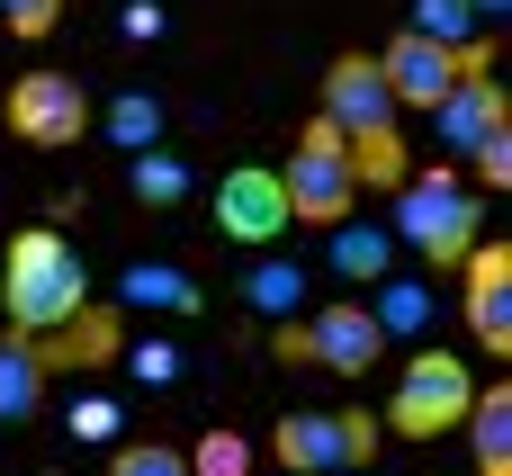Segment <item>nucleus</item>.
<instances>
[{"mask_svg": "<svg viewBox=\"0 0 512 476\" xmlns=\"http://www.w3.org/2000/svg\"><path fill=\"white\" fill-rule=\"evenodd\" d=\"M468 171H477V189H512V135L477 144V153H468Z\"/></svg>", "mask_w": 512, "mask_h": 476, "instance_id": "c85d7f7f", "label": "nucleus"}, {"mask_svg": "<svg viewBox=\"0 0 512 476\" xmlns=\"http://www.w3.org/2000/svg\"><path fill=\"white\" fill-rule=\"evenodd\" d=\"M414 36H432V45H468L477 36V9L468 0H414V18H405Z\"/></svg>", "mask_w": 512, "mask_h": 476, "instance_id": "b1692460", "label": "nucleus"}, {"mask_svg": "<svg viewBox=\"0 0 512 476\" xmlns=\"http://www.w3.org/2000/svg\"><path fill=\"white\" fill-rule=\"evenodd\" d=\"M432 315H441V279H378V306H369V324L387 333V342H423L432 333Z\"/></svg>", "mask_w": 512, "mask_h": 476, "instance_id": "dca6fc26", "label": "nucleus"}, {"mask_svg": "<svg viewBox=\"0 0 512 476\" xmlns=\"http://www.w3.org/2000/svg\"><path fill=\"white\" fill-rule=\"evenodd\" d=\"M27 342H36V360H45V378H54V369H108V360L126 351V315L90 297L81 315H63L54 333H27Z\"/></svg>", "mask_w": 512, "mask_h": 476, "instance_id": "ddd939ff", "label": "nucleus"}, {"mask_svg": "<svg viewBox=\"0 0 512 476\" xmlns=\"http://www.w3.org/2000/svg\"><path fill=\"white\" fill-rule=\"evenodd\" d=\"M0 117H9V135H18V144L63 153V144H81V135H90V90H81L72 72H18V81H9V99H0Z\"/></svg>", "mask_w": 512, "mask_h": 476, "instance_id": "0eeeda50", "label": "nucleus"}, {"mask_svg": "<svg viewBox=\"0 0 512 476\" xmlns=\"http://www.w3.org/2000/svg\"><path fill=\"white\" fill-rule=\"evenodd\" d=\"M459 432H468V450H477V476H512V387L504 378L468 396Z\"/></svg>", "mask_w": 512, "mask_h": 476, "instance_id": "2eb2a0df", "label": "nucleus"}, {"mask_svg": "<svg viewBox=\"0 0 512 476\" xmlns=\"http://www.w3.org/2000/svg\"><path fill=\"white\" fill-rule=\"evenodd\" d=\"M117 360H126L144 387H171V378H180V342H162V333H153V342H135V351H117Z\"/></svg>", "mask_w": 512, "mask_h": 476, "instance_id": "bb28decb", "label": "nucleus"}, {"mask_svg": "<svg viewBox=\"0 0 512 476\" xmlns=\"http://www.w3.org/2000/svg\"><path fill=\"white\" fill-rule=\"evenodd\" d=\"M126 306H162V315H198L207 297H198V279H189L180 261H135V270H126Z\"/></svg>", "mask_w": 512, "mask_h": 476, "instance_id": "412c9836", "label": "nucleus"}, {"mask_svg": "<svg viewBox=\"0 0 512 476\" xmlns=\"http://www.w3.org/2000/svg\"><path fill=\"white\" fill-rule=\"evenodd\" d=\"M468 72H495V36H468V45H432V36H387L378 45V81H387V99L396 108H432V99H450V81H468Z\"/></svg>", "mask_w": 512, "mask_h": 476, "instance_id": "7ed1b4c3", "label": "nucleus"}, {"mask_svg": "<svg viewBox=\"0 0 512 476\" xmlns=\"http://www.w3.org/2000/svg\"><path fill=\"white\" fill-rule=\"evenodd\" d=\"M99 135H108L117 153H153V144H162V99L126 81V90H117V99L99 108Z\"/></svg>", "mask_w": 512, "mask_h": 476, "instance_id": "aec40b11", "label": "nucleus"}, {"mask_svg": "<svg viewBox=\"0 0 512 476\" xmlns=\"http://www.w3.org/2000/svg\"><path fill=\"white\" fill-rule=\"evenodd\" d=\"M432 126H441L450 162H468L477 144L512 135V99H504V81H495V72H468V81H450V99H432Z\"/></svg>", "mask_w": 512, "mask_h": 476, "instance_id": "9d476101", "label": "nucleus"}, {"mask_svg": "<svg viewBox=\"0 0 512 476\" xmlns=\"http://www.w3.org/2000/svg\"><path fill=\"white\" fill-rule=\"evenodd\" d=\"M81 306H90V261L72 252V234H54V225L9 234V252H0V315H9V333H54Z\"/></svg>", "mask_w": 512, "mask_h": 476, "instance_id": "f257e3e1", "label": "nucleus"}, {"mask_svg": "<svg viewBox=\"0 0 512 476\" xmlns=\"http://www.w3.org/2000/svg\"><path fill=\"white\" fill-rule=\"evenodd\" d=\"M324 261H333V279L378 288V279L396 270V234H387L378 216H342V225H324Z\"/></svg>", "mask_w": 512, "mask_h": 476, "instance_id": "4468645a", "label": "nucleus"}, {"mask_svg": "<svg viewBox=\"0 0 512 476\" xmlns=\"http://www.w3.org/2000/svg\"><path fill=\"white\" fill-rule=\"evenodd\" d=\"M387 234H396V243H414L432 279H459V261H468V252H477V234H486V198H477L450 162L405 171V189H396V225H387Z\"/></svg>", "mask_w": 512, "mask_h": 476, "instance_id": "f03ea898", "label": "nucleus"}, {"mask_svg": "<svg viewBox=\"0 0 512 476\" xmlns=\"http://www.w3.org/2000/svg\"><path fill=\"white\" fill-rule=\"evenodd\" d=\"M126 162H135V198H144V207H162V216H171V207L189 198V162H180V153H162V144H153V153H126Z\"/></svg>", "mask_w": 512, "mask_h": 476, "instance_id": "4be33fe9", "label": "nucleus"}, {"mask_svg": "<svg viewBox=\"0 0 512 476\" xmlns=\"http://www.w3.org/2000/svg\"><path fill=\"white\" fill-rule=\"evenodd\" d=\"M189 476H252V441H243V432H198Z\"/></svg>", "mask_w": 512, "mask_h": 476, "instance_id": "393cba45", "label": "nucleus"}, {"mask_svg": "<svg viewBox=\"0 0 512 476\" xmlns=\"http://www.w3.org/2000/svg\"><path fill=\"white\" fill-rule=\"evenodd\" d=\"M468 9H477V18H504V9H512V0H468Z\"/></svg>", "mask_w": 512, "mask_h": 476, "instance_id": "7c9ffc66", "label": "nucleus"}, {"mask_svg": "<svg viewBox=\"0 0 512 476\" xmlns=\"http://www.w3.org/2000/svg\"><path fill=\"white\" fill-rule=\"evenodd\" d=\"M117 36H126V45H153V36H162V9H153V0H126Z\"/></svg>", "mask_w": 512, "mask_h": 476, "instance_id": "c756f323", "label": "nucleus"}, {"mask_svg": "<svg viewBox=\"0 0 512 476\" xmlns=\"http://www.w3.org/2000/svg\"><path fill=\"white\" fill-rule=\"evenodd\" d=\"M279 189H288V216H306V225H342V216L360 207L351 162H342V126H333V117H306V135H297Z\"/></svg>", "mask_w": 512, "mask_h": 476, "instance_id": "39448f33", "label": "nucleus"}, {"mask_svg": "<svg viewBox=\"0 0 512 476\" xmlns=\"http://www.w3.org/2000/svg\"><path fill=\"white\" fill-rule=\"evenodd\" d=\"M315 117H333L342 135L396 126V99H387V81H378V54H333V63H324V108H315Z\"/></svg>", "mask_w": 512, "mask_h": 476, "instance_id": "f8f14e48", "label": "nucleus"}, {"mask_svg": "<svg viewBox=\"0 0 512 476\" xmlns=\"http://www.w3.org/2000/svg\"><path fill=\"white\" fill-rule=\"evenodd\" d=\"M54 18H63V0H0V27H9L18 45H36V36H54Z\"/></svg>", "mask_w": 512, "mask_h": 476, "instance_id": "cd10ccee", "label": "nucleus"}, {"mask_svg": "<svg viewBox=\"0 0 512 476\" xmlns=\"http://www.w3.org/2000/svg\"><path fill=\"white\" fill-rule=\"evenodd\" d=\"M108 476H189V450H171V441H117Z\"/></svg>", "mask_w": 512, "mask_h": 476, "instance_id": "a878e982", "label": "nucleus"}, {"mask_svg": "<svg viewBox=\"0 0 512 476\" xmlns=\"http://www.w3.org/2000/svg\"><path fill=\"white\" fill-rule=\"evenodd\" d=\"M243 306H252V315H270V324H279V315H297V306H306V261H288V252L270 243V252L243 270Z\"/></svg>", "mask_w": 512, "mask_h": 476, "instance_id": "a211bd4d", "label": "nucleus"}, {"mask_svg": "<svg viewBox=\"0 0 512 476\" xmlns=\"http://www.w3.org/2000/svg\"><path fill=\"white\" fill-rule=\"evenodd\" d=\"M459 288H468V333L486 360H512V252L477 234V252L459 261Z\"/></svg>", "mask_w": 512, "mask_h": 476, "instance_id": "1a4fd4ad", "label": "nucleus"}, {"mask_svg": "<svg viewBox=\"0 0 512 476\" xmlns=\"http://www.w3.org/2000/svg\"><path fill=\"white\" fill-rule=\"evenodd\" d=\"M342 162H351V189H405V171H414V153H405V135L396 126H369V135H342Z\"/></svg>", "mask_w": 512, "mask_h": 476, "instance_id": "f3484780", "label": "nucleus"}, {"mask_svg": "<svg viewBox=\"0 0 512 476\" xmlns=\"http://www.w3.org/2000/svg\"><path fill=\"white\" fill-rule=\"evenodd\" d=\"M45 405V360L27 333H0V423H27Z\"/></svg>", "mask_w": 512, "mask_h": 476, "instance_id": "6ab92c4d", "label": "nucleus"}, {"mask_svg": "<svg viewBox=\"0 0 512 476\" xmlns=\"http://www.w3.org/2000/svg\"><path fill=\"white\" fill-rule=\"evenodd\" d=\"M324 476H351V468H324Z\"/></svg>", "mask_w": 512, "mask_h": 476, "instance_id": "2f4dec72", "label": "nucleus"}, {"mask_svg": "<svg viewBox=\"0 0 512 476\" xmlns=\"http://www.w3.org/2000/svg\"><path fill=\"white\" fill-rule=\"evenodd\" d=\"M378 441H387V432H378V414H360V405H351V414H288V423L270 432V459L288 476H324V468H369Z\"/></svg>", "mask_w": 512, "mask_h": 476, "instance_id": "423d86ee", "label": "nucleus"}, {"mask_svg": "<svg viewBox=\"0 0 512 476\" xmlns=\"http://www.w3.org/2000/svg\"><path fill=\"white\" fill-rule=\"evenodd\" d=\"M468 396H477L468 360H450V351H414L405 378H396V396H387V432H396V441H450L459 414H468Z\"/></svg>", "mask_w": 512, "mask_h": 476, "instance_id": "20e7f679", "label": "nucleus"}, {"mask_svg": "<svg viewBox=\"0 0 512 476\" xmlns=\"http://www.w3.org/2000/svg\"><path fill=\"white\" fill-rule=\"evenodd\" d=\"M306 351H315V369H333V378H369L378 351H387V333L369 324L360 297H333V306L306 315Z\"/></svg>", "mask_w": 512, "mask_h": 476, "instance_id": "9b49d317", "label": "nucleus"}, {"mask_svg": "<svg viewBox=\"0 0 512 476\" xmlns=\"http://www.w3.org/2000/svg\"><path fill=\"white\" fill-rule=\"evenodd\" d=\"M63 432H72L81 450H117V432H126V414H117V396H81V405L63 414Z\"/></svg>", "mask_w": 512, "mask_h": 476, "instance_id": "5701e85b", "label": "nucleus"}, {"mask_svg": "<svg viewBox=\"0 0 512 476\" xmlns=\"http://www.w3.org/2000/svg\"><path fill=\"white\" fill-rule=\"evenodd\" d=\"M297 216H288V189H279V171H225L216 180V234L234 243V252H270L279 234H288Z\"/></svg>", "mask_w": 512, "mask_h": 476, "instance_id": "6e6552de", "label": "nucleus"}]
</instances>
